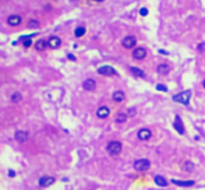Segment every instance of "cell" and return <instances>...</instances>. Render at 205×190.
I'll list each match as a JSON object with an SVG mask.
<instances>
[{
  "label": "cell",
  "instance_id": "6da1fadb",
  "mask_svg": "<svg viewBox=\"0 0 205 190\" xmlns=\"http://www.w3.org/2000/svg\"><path fill=\"white\" fill-rule=\"evenodd\" d=\"M190 98H191V91H190V90H186V91L180 92V94H176L175 97H173V101L180 102L183 105H189Z\"/></svg>",
  "mask_w": 205,
  "mask_h": 190
},
{
  "label": "cell",
  "instance_id": "7a4b0ae2",
  "mask_svg": "<svg viewBox=\"0 0 205 190\" xmlns=\"http://www.w3.org/2000/svg\"><path fill=\"white\" fill-rule=\"evenodd\" d=\"M122 148H123V145L120 141H110L109 144H108V147H106V150H108V152L110 155H119L122 152Z\"/></svg>",
  "mask_w": 205,
  "mask_h": 190
},
{
  "label": "cell",
  "instance_id": "3957f363",
  "mask_svg": "<svg viewBox=\"0 0 205 190\" xmlns=\"http://www.w3.org/2000/svg\"><path fill=\"white\" fill-rule=\"evenodd\" d=\"M149 166H151V162H149L148 159H145V158L137 159L136 162H134V169L138 170V172H145V170L149 169Z\"/></svg>",
  "mask_w": 205,
  "mask_h": 190
},
{
  "label": "cell",
  "instance_id": "277c9868",
  "mask_svg": "<svg viewBox=\"0 0 205 190\" xmlns=\"http://www.w3.org/2000/svg\"><path fill=\"white\" fill-rule=\"evenodd\" d=\"M122 45L124 46L126 49H133V48H136V45H137V38L134 35H127L126 38H123Z\"/></svg>",
  "mask_w": 205,
  "mask_h": 190
},
{
  "label": "cell",
  "instance_id": "5b68a950",
  "mask_svg": "<svg viewBox=\"0 0 205 190\" xmlns=\"http://www.w3.org/2000/svg\"><path fill=\"white\" fill-rule=\"evenodd\" d=\"M147 56V49L145 48H136V49L133 50V57L136 60H142L145 59Z\"/></svg>",
  "mask_w": 205,
  "mask_h": 190
},
{
  "label": "cell",
  "instance_id": "8992f818",
  "mask_svg": "<svg viewBox=\"0 0 205 190\" xmlns=\"http://www.w3.org/2000/svg\"><path fill=\"white\" fill-rule=\"evenodd\" d=\"M98 73L102 75H116L117 74V71L113 69L112 66H102V67L98 69Z\"/></svg>",
  "mask_w": 205,
  "mask_h": 190
},
{
  "label": "cell",
  "instance_id": "52a82bcc",
  "mask_svg": "<svg viewBox=\"0 0 205 190\" xmlns=\"http://www.w3.org/2000/svg\"><path fill=\"white\" fill-rule=\"evenodd\" d=\"M23 23V18H21L20 16H17V14H13V16H10L9 18H7V24L11 27H17L20 25V24Z\"/></svg>",
  "mask_w": 205,
  "mask_h": 190
},
{
  "label": "cell",
  "instance_id": "ba28073f",
  "mask_svg": "<svg viewBox=\"0 0 205 190\" xmlns=\"http://www.w3.org/2000/svg\"><path fill=\"white\" fill-rule=\"evenodd\" d=\"M28 131H24V130H18L16 131V134H14V138H16L18 143H25L27 140H28Z\"/></svg>",
  "mask_w": 205,
  "mask_h": 190
},
{
  "label": "cell",
  "instance_id": "9c48e42d",
  "mask_svg": "<svg viewBox=\"0 0 205 190\" xmlns=\"http://www.w3.org/2000/svg\"><path fill=\"white\" fill-rule=\"evenodd\" d=\"M48 45H49V48H52V49H57V48L62 45V39H60L59 36H50L49 39H48Z\"/></svg>",
  "mask_w": 205,
  "mask_h": 190
},
{
  "label": "cell",
  "instance_id": "30bf717a",
  "mask_svg": "<svg viewBox=\"0 0 205 190\" xmlns=\"http://www.w3.org/2000/svg\"><path fill=\"white\" fill-rule=\"evenodd\" d=\"M151 136H152V133H151L149 129H141V130L138 131V138H140V140H142V141L149 140Z\"/></svg>",
  "mask_w": 205,
  "mask_h": 190
},
{
  "label": "cell",
  "instance_id": "8fae6325",
  "mask_svg": "<svg viewBox=\"0 0 205 190\" xmlns=\"http://www.w3.org/2000/svg\"><path fill=\"white\" fill-rule=\"evenodd\" d=\"M83 87H84V90H87V91H94L95 87H96V81L92 80V79H87L85 81L83 82Z\"/></svg>",
  "mask_w": 205,
  "mask_h": 190
},
{
  "label": "cell",
  "instance_id": "7c38bea8",
  "mask_svg": "<svg viewBox=\"0 0 205 190\" xmlns=\"http://www.w3.org/2000/svg\"><path fill=\"white\" fill-rule=\"evenodd\" d=\"M110 111L108 106H101V108H98V111H96V116L101 119H106L108 116H109Z\"/></svg>",
  "mask_w": 205,
  "mask_h": 190
},
{
  "label": "cell",
  "instance_id": "4fadbf2b",
  "mask_svg": "<svg viewBox=\"0 0 205 190\" xmlns=\"http://www.w3.org/2000/svg\"><path fill=\"white\" fill-rule=\"evenodd\" d=\"M173 126H175V129L179 131L180 134H184V126H183V123H182V119H180V116H176Z\"/></svg>",
  "mask_w": 205,
  "mask_h": 190
},
{
  "label": "cell",
  "instance_id": "5bb4252c",
  "mask_svg": "<svg viewBox=\"0 0 205 190\" xmlns=\"http://www.w3.org/2000/svg\"><path fill=\"white\" fill-rule=\"evenodd\" d=\"M55 183V177H52V176H43V177H41L39 179V185L41 186H50V185H53Z\"/></svg>",
  "mask_w": 205,
  "mask_h": 190
},
{
  "label": "cell",
  "instance_id": "9a60e30c",
  "mask_svg": "<svg viewBox=\"0 0 205 190\" xmlns=\"http://www.w3.org/2000/svg\"><path fill=\"white\" fill-rule=\"evenodd\" d=\"M156 71H158L159 74H168V73L170 71V66H169L168 63H162V64H159L158 67H156Z\"/></svg>",
  "mask_w": 205,
  "mask_h": 190
},
{
  "label": "cell",
  "instance_id": "2e32d148",
  "mask_svg": "<svg viewBox=\"0 0 205 190\" xmlns=\"http://www.w3.org/2000/svg\"><path fill=\"white\" fill-rule=\"evenodd\" d=\"M172 183L177 185V186H183V187H189V186H193L194 185V180H176L173 179Z\"/></svg>",
  "mask_w": 205,
  "mask_h": 190
},
{
  "label": "cell",
  "instance_id": "e0dca14e",
  "mask_svg": "<svg viewBox=\"0 0 205 190\" xmlns=\"http://www.w3.org/2000/svg\"><path fill=\"white\" fill-rule=\"evenodd\" d=\"M113 101L115 102H123L124 101V98H126V95H124V92L123 91H115L113 92Z\"/></svg>",
  "mask_w": 205,
  "mask_h": 190
},
{
  "label": "cell",
  "instance_id": "ac0fdd59",
  "mask_svg": "<svg viewBox=\"0 0 205 190\" xmlns=\"http://www.w3.org/2000/svg\"><path fill=\"white\" fill-rule=\"evenodd\" d=\"M48 46H49V45H48V41L39 39L37 43H35V49H37V50H39V52H41V50H45V49H46Z\"/></svg>",
  "mask_w": 205,
  "mask_h": 190
},
{
  "label": "cell",
  "instance_id": "d6986e66",
  "mask_svg": "<svg viewBox=\"0 0 205 190\" xmlns=\"http://www.w3.org/2000/svg\"><path fill=\"white\" fill-rule=\"evenodd\" d=\"M155 183L158 185V186H161V187H166V186H168V180H166L163 176L156 175V176H155Z\"/></svg>",
  "mask_w": 205,
  "mask_h": 190
},
{
  "label": "cell",
  "instance_id": "ffe728a7",
  "mask_svg": "<svg viewBox=\"0 0 205 190\" xmlns=\"http://www.w3.org/2000/svg\"><path fill=\"white\" fill-rule=\"evenodd\" d=\"M130 71L134 75H137V77H145V73L142 71L141 69H138V67H130Z\"/></svg>",
  "mask_w": 205,
  "mask_h": 190
},
{
  "label": "cell",
  "instance_id": "44dd1931",
  "mask_svg": "<svg viewBox=\"0 0 205 190\" xmlns=\"http://www.w3.org/2000/svg\"><path fill=\"white\" fill-rule=\"evenodd\" d=\"M84 34H85V28H84V27H78V28H76V31H74L76 38H81Z\"/></svg>",
  "mask_w": 205,
  "mask_h": 190
},
{
  "label": "cell",
  "instance_id": "7402d4cb",
  "mask_svg": "<svg viewBox=\"0 0 205 190\" xmlns=\"http://www.w3.org/2000/svg\"><path fill=\"white\" fill-rule=\"evenodd\" d=\"M126 120H127V115H126V113H119V115H117V118H116V122H117V123H124Z\"/></svg>",
  "mask_w": 205,
  "mask_h": 190
},
{
  "label": "cell",
  "instance_id": "603a6c76",
  "mask_svg": "<svg viewBox=\"0 0 205 190\" xmlns=\"http://www.w3.org/2000/svg\"><path fill=\"white\" fill-rule=\"evenodd\" d=\"M21 98H23V97H21L20 92H14V94L11 95V102H14V104H16V102H20Z\"/></svg>",
  "mask_w": 205,
  "mask_h": 190
},
{
  "label": "cell",
  "instance_id": "cb8c5ba5",
  "mask_svg": "<svg viewBox=\"0 0 205 190\" xmlns=\"http://www.w3.org/2000/svg\"><path fill=\"white\" fill-rule=\"evenodd\" d=\"M28 27H30V28H38V27H39V21H37V20H30V23H28Z\"/></svg>",
  "mask_w": 205,
  "mask_h": 190
},
{
  "label": "cell",
  "instance_id": "d4e9b609",
  "mask_svg": "<svg viewBox=\"0 0 205 190\" xmlns=\"http://www.w3.org/2000/svg\"><path fill=\"white\" fill-rule=\"evenodd\" d=\"M193 168H194V164L190 162V161H187V162L184 164V169L186 170H193Z\"/></svg>",
  "mask_w": 205,
  "mask_h": 190
},
{
  "label": "cell",
  "instance_id": "484cf974",
  "mask_svg": "<svg viewBox=\"0 0 205 190\" xmlns=\"http://www.w3.org/2000/svg\"><path fill=\"white\" fill-rule=\"evenodd\" d=\"M156 90H158V91H162V92H166V91H168L166 85H163V84H158V85H156Z\"/></svg>",
  "mask_w": 205,
  "mask_h": 190
},
{
  "label": "cell",
  "instance_id": "4316f807",
  "mask_svg": "<svg viewBox=\"0 0 205 190\" xmlns=\"http://www.w3.org/2000/svg\"><path fill=\"white\" fill-rule=\"evenodd\" d=\"M140 14H141L142 17H145V16H148V9H145V7H142L141 10H140Z\"/></svg>",
  "mask_w": 205,
  "mask_h": 190
},
{
  "label": "cell",
  "instance_id": "83f0119b",
  "mask_svg": "<svg viewBox=\"0 0 205 190\" xmlns=\"http://www.w3.org/2000/svg\"><path fill=\"white\" fill-rule=\"evenodd\" d=\"M197 49L200 50V52H205V42H201L198 46H197Z\"/></svg>",
  "mask_w": 205,
  "mask_h": 190
},
{
  "label": "cell",
  "instance_id": "f1b7e54d",
  "mask_svg": "<svg viewBox=\"0 0 205 190\" xmlns=\"http://www.w3.org/2000/svg\"><path fill=\"white\" fill-rule=\"evenodd\" d=\"M9 175H10V177H14V176H16V172H14V170H9Z\"/></svg>",
  "mask_w": 205,
  "mask_h": 190
},
{
  "label": "cell",
  "instance_id": "f546056e",
  "mask_svg": "<svg viewBox=\"0 0 205 190\" xmlns=\"http://www.w3.org/2000/svg\"><path fill=\"white\" fill-rule=\"evenodd\" d=\"M67 57H69L70 60H76V56H74V55H69Z\"/></svg>",
  "mask_w": 205,
  "mask_h": 190
},
{
  "label": "cell",
  "instance_id": "4dcf8cb0",
  "mask_svg": "<svg viewBox=\"0 0 205 190\" xmlns=\"http://www.w3.org/2000/svg\"><path fill=\"white\" fill-rule=\"evenodd\" d=\"M159 53H162V55H168V52H166V50H163V49H159Z\"/></svg>",
  "mask_w": 205,
  "mask_h": 190
},
{
  "label": "cell",
  "instance_id": "1f68e13d",
  "mask_svg": "<svg viewBox=\"0 0 205 190\" xmlns=\"http://www.w3.org/2000/svg\"><path fill=\"white\" fill-rule=\"evenodd\" d=\"M129 113H130V115H134V113H136V111H134V109H130Z\"/></svg>",
  "mask_w": 205,
  "mask_h": 190
},
{
  "label": "cell",
  "instance_id": "d6a6232c",
  "mask_svg": "<svg viewBox=\"0 0 205 190\" xmlns=\"http://www.w3.org/2000/svg\"><path fill=\"white\" fill-rule=\"evenodd\" d=\"M202 85H204V88H205V80H204V81H202Z\"/></svg>",
  "mask_w": 205,
  "mask_h": 190
},
{
  "label": "cell",
  "instance_id": "836d02e7",
  "mask_svg": "<svg viewBox=\"0 0 205 190\" xmlns=\"http://www.w3.org/2000/svg\"><path fill=\"white\" fill-rule=\"evenodd\" d=\"M95 2H105V0H95Z\"/></svg>",
  "mask_w": 205,
  "mask_h": 190
}]
</instances>
